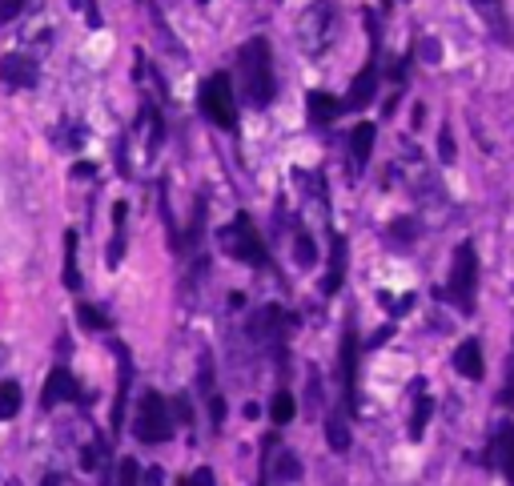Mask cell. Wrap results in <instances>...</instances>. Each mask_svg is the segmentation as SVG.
I'll list each match as a JSON object with an SVG mask.
<instances>
[{
	"label": "cell",
	"mask_w": 514,
	"mask_h": 486,
	"mask_svg": "<svg viewBox=\"0 0 514 486\" xmlns=\"http://www.w3.org/2000/svg\"><path fill=\"white\" fill-rule=\"evenodd\" d=\"M294 410H298V406H294V398H290L286 390H278V394H274V402H270V414H274V422H278V426H286V422L294 418Z\"/></svg>",
	"instance_id": "25"
},
{
	"label": "cell",
	"mask_w": 514,
	"mask_h": 486,
	"mask_svg": "<svg viewBox=\"0 0 514 486\" xmlns=\"http://www.w3.org/2000/svg\"><path fill=\"white\" fill-rule=\"evenodd\" d=\"M21 386L17 382H0V422H9V418H17L21 414Z\"/></svg>",
	"instance_id": "23"
},
{
	"label": "cell",
	"mask_w": 514,
	"mask_h": 486,
	"mask_svg": "<svg viewBox=\"0 0 514 486\" xmlns=\"http://www.w3.org/2000/svg\"><path fill=\"white\" fill-rule=\"evenodd\" d=\"M0 81H5L9 89H37V81H41L37 57H25V53L0 57Z\"/></svg>",
	"instance_id": "7"
},
{
	"label": "cell",
	"mask_w": 514,
	"mask_h": 486,
	"mask_svg": "<svg viewBox=\"0 0 514 486\" xmlns=\"http://www.w3.org/2000/svg\"><path fill=\"white\" fill-rule=\"evenodd\" d=\"M338 41V5L334 0H314L298 21V45L306 49V57L322 61Z\"/></svg>",
	"instance_id": "2"
},
{
	"label": "cell",
	"mask_w": 514,
	"mask_h": 486,
	"mask_svg": "<svg viewBox=\"0 0 514 486\" xmlns=\"http://www.w3.org/2000/svg\"><path fill=\"white\" fill-rule=\"evenodd\" d=\"M466 5L478 13V21L486 25V33H490L494 41H502V45H510V41H514V29H510V13H506V5H502V0H466Z\"/></svg>",
	"instance_id": "8"
},
{
	"label": "cell",
	"mask_w": 514,
	"mask_h": 486,
	"mask_svg": "<svg viewBox=\"0 0 514 486\" xmlns=\"http://www.w3.org/2000/svg\"><path fill=\"white\" fill-rule=\"evenodd\" d=\"M474 290H478V254L470 241H462V246L454 250V262H450V286H446V298L462 310L474 306Z\"/></svg>",
	"instance_id": "5"
},
{
	"label": "cell",
	"mask_w": 514,
	"mask_h": 486,
	"mask_svg": "<svg viewBox=\"0 0 514 486\" xmlns=\"http://www.w3.org/2000/svg\"><path fill=\"white\" fill-rule=\"evenodd\" d=\"M221 246H225L237 262H245V266H266V246H262V237H257L249 213H237L233 225L221 229Z\"/></svg>",
	"instance_id": "6"
},
{
	"label": "cell",
	"mask_w": 514,
	"mask_h": 486,
	"mask_svg": "<svg viewBox=\"0 0 514 486\" xmlns=\"http://www.w3.org/2000/svg\"><path fill=\"white\" fill-rule=\"evenodd\" d=\"M117 482H121V486H141V470H137V462H133V458H121V466H117Z\"/></svg>",
	"instance_id": "27"
},
{
	"label": "cell",
	"mask_w": 514,
	"mask_h": 486,
	"mask_svg": "<svg viewBox=\"0 0 514 486\" xmlns=\"http://www.w3.org/2000/svg\"><path fill=\"white\" fill-rule=\"evenodd\" d=\"M77 314H81V326H85V330H105V326H109L105 310H97V306H81Z\"/></svg>",
	"instance_id": "26"
},
{
	"label": "cell",
	"mask_w": 514,
	"mask_h": 486,
	"mask_svg": "<svg viewBox=\"0 0 514 486\" xmlns=\"http://www.w3.org/2000/svg\"><path fill=\"white\" fill-rule=\"evenodd\" d=\"M73 177H77V181H85V177H97V165H89V161H77V165H73Z\"/></svg>",
	"instance_id": "33"
},
{
	"label": "cell",
	"mask_w": 514,
	"mask_h": 486,
	"mask_svg": "<svg viewBox=\"0 0 514 486\" xmlns=\"http://www.w3.org/2000/svg\"><path fill=\"white\" fill-rule=\"evenodd\" d=\"M125 217H129V205L117 201V205H113V246H109V266H121V258H125Z\"/></svg>",
	"instance_id": "20"
},
{
	"label": "cell",
	"mask_w": 514,
	"mask_h": 486,
	"mask_svg": "<svg viewBox=\"0 0 514 486\" xmlns=\"http://www.w3.org/2000/svg\"><path fill=\"white\" fill-rule=\"evenodd\" d=\"M374 93H378V61H370V65L354 77L350 97H346V109H366V105L374 101Z\"/></svg>",
	"instance_id": "12"
},
{
	"label": "cell",
	"mask_w": 514,
	"mask_h": 486,
	"mask_svg": "<svg viewBox=\"0 0 514 486\" xmlns=\"http://www.w3.org/2000/svg\"><path fill=\"white\" fill-rule=\"evenodd\" d=\"M306 109H310V121L314 125H330V121H338V113L346 109V101H334L330 93H310Z\"/></svg>",
	"instance_id": "17"
},
{
	"label": "cell",
	"mask_w": 514,
	"mask_h": 486,
	"mask_svg": "<svg viewBox=\"0 0 514 486\" xmlns=\"http://www.w3.org/2000/svg\"><path fill=\"white\" fill-rule=\"evenodd\" d=\"M326 434H330V446L342 454L346 446H350V430H346V422H342V414H330L326 418Z\"/></svg>",
	"instance_id": "24"
},
{
	"label": "cell",
	"mask_w": 514,
	"mask_h": 486,
	"mask_svg": "<svg viewBox=\"0 0 514 486\" xmlns=\"http://www.w3.org/2000/svg\"><path fill=\"white\" fill-rule=\"evenodd\" d=\"M41 486H61V478H57V474H45V482H41Z\"/></svg>",
	"instance_id": "35"
},
{
	"label": "cell",
	"mask_w": 514,
	"mask_h": 486,
	"mask_svg": "<svg viewBox=\"0 0 514 486\" xmlns=\"http://www.w3.org/2000/svg\"><path fill=\"white\" fill-rule=\"evenodd\" d=\"M81 466H85V470H101V466H105V442H97V446H85V454H81Z\"/></svg>",
	"instance_id": "29"
},
{
	"label": "cell",
	"mask_w": 514,
	"mask_h": 486,
	"mask_svg": "<svg viewBox=\"0 0 514 486\" xmlns=\"http://www.w3.org/2000/svg\"><path fill=\"white\" fill-rule=\"evenodd\" d=\"M454 370H458L462 378H470V382L482 378V346H478L474 338H466V342L454 350Z\"/></svg>",
	"instance_id": "15"
},
{
	"label": "cell",
	"mask_w": 514,
	"mask_h": 486,
	"mask_svg": "<svg viewBox=\"0 0 514 486\" xmlns=\"http://www.w3.org/2000/svg\"><path fill=\"white\" fill-rule=\"evenodd\" d=\"M266 478H274V482H294V478H302L298 454H290L278 438H266Z\"/></svg>",
	"instance_id": "9"
},
{
	"label": "cell",
	"mask_w": 514,
	"mask_h": 486,
	"mask_svg": "<svg viewBox=\"0 0 514 486\" xmlns=\"http://www.w3.org/2000/svg\"><path fill=\"white\" fill-rule=\"evenodd\" d=\"M342 386H346V398L354 402V386H358V338H354V330H346V338H342Z\"/></svg>",
	"instance_id": "16"
},
{
	"label": "cell",
	"mask_w": 514,
	"mask_h": 486,
	"mask_svg": "<svg viewBox=\"0 0 514 486\" xmlns=\"http://www.w3.org/2000/svg\"><path fill=\"white\" fill-rule=\"evenodd\" d=\"M201 113L217 125V129H225V133H233L237 129V101H233V81L225 77V73H213L205 85H201Z\"/></svg>",
	"instance_id": "4"
},
{
	"label": "cell",
	"mask_w": 514,
	"mask_h": 486,
	"mask_svg": "<svg viewBox=\"0 0 514 486\" xmlns=\"http://www.w3.org/2000/svg\"><path fill=\"white\" fill-rule=\"evenodd\" d=\"M237 81H241V93L253 109H266L274 101L278 81H274V53H270L266 37L245 41V49L237 57Z\"/></svg>",
	"instance_id": "1"
},
{
	"label": "cell",
	"mask_w": 514,
	"mask_h": 486,
	"mask_svg": "<svg viewBox=\"0 0 514 486\" xmlns=\"http://www.w3.org/2000/svg\"><path fill=\"white\" fill-rule=\"evenodd\" d=\"M65 286L81 290V266H77V229L65 233Z\"/></svg>",
	"instance_id": "21"
},
{
	"label": "cell",
	"mask_w": 514,
	"mask_h": 486,
	"mask_svg": "<svg viewBox=\"0 0 514 486\" xmlns=\"http://www.w3.org/2000/svg\"><path fill=\"white\" fill-rule=\"evenodd\" d=\"M374 137H378V129H374L370 121H362V125L354 129V137H350V169H354V173H362V169H366L370 149H374Z\"/></svg>",
	"instance_id": "14"
},
{
	"label": "cell",
	"mask_w": 514,
	"mask_h": 486,
	"mask_svg": "<svg viewBox=\"0 0 514 486\" xmlns=\"http://www.w3.org/2000/svg\"><path fill=\"white\" fill-rule=\"evenodd\" d=\"M29 0H0V25H13L21 13H25Z\"/></svg>",
	"instance_id": "28"
},
{
	"label": "cell",
	"mask_w": 514,
	"mask_h": 486,
	"mask_svg": "<svg viewBox=\"0 0 514 486\" xmlns=\"http://www.w3.org/2000/svg\"><path fill=\"white\" fill-rule=\"evenodd\" d=\"M133 434H137V442H145V446H161V442L173 438V410H169V402H165L157 390H149V394L141 398V410H137V418H133Z\"/></svg>",
	"instance_id": "3"
},
{
	"label": "cell",
	"mask_w": 514,
	"mask_h": 486,
	"mask_svg": "<svg viewBox=\"0 0 514 486\" xmlns=\"http://www.w3.org/2000/svg\"><path fill=\"white\" fill-rule=\"evenodd\" d=\"M294 262L302 270H314L318 266V250H314V237L306 229H294Z\"/></svg>",
	"instance_id": "22"
},
{
	"label": "cell",
	"mask_w": 514,
	"mask_h": 486,
	"mask_svg": "<svg viewBox=\"0 0 514 486\" xmlns=\"http://www.w3.org/2000/svg\"><path fill=\"white\" fill-rule=\"evenodd\" d=\"M430 414H434V398L426 394V382H414V418H410V438H414V442L422 438Z\"/></svg>",
	"instance_id": "18"
},
{
	"label": "cell",
	"mask_w": 514,
	"mask_h": 486,
	"mask_svg": "<svg viewBox=\"0 0 514 486\" xmlns=\"http://www.w3.org/2000/svg\"><path fill=\"white\" fill-rule=\"evenodd\" d=\"M173 418L177 422H189V402L185 398H173Z\"/></svg>",
	"instance_id": "34"
},
{
	"label": "cell",
	"mask_w": 514,
	"mask_h": 486,
	"mask_svg": "<svg viewBox=\"0 0 514 486\" xmlns=\"http://www.w3.org/2000/svg\"><path fill=\"white\" fill-rule=\"evenodd\" d=\"M438 145H442V161H454V137H450V129H442Z\"/></svg>",
	"instance_id": "32"
},
{
	"label": "cell",
	"mask_w": 514,
	"mask_h": 486,
	"mask_svg": "<svg viewBox=\"0 0 514 486\" xmlns=\"http://www.w3.org/2000/svg\"><path fill=\"white\" fill-rule=\"evenodd\" d=\"M346 282V237H334V250H330V274H326V294H338Z\"/></svg>",
	"instance_id": "19"
},
{
	"label": "cell",
	"mask_w": 514,
	"mask_h": 486,
	"mask_svg": "<svg viewBox=\"0 0 514 486\" xmlns=\"http://www.w3.org/2000/svg\"><path fill=\"white\" fill-rule=\"evenodd\" d=\"M77 398H81V386H77V378H73L65 366H57V370L49 374V382H45L41 406H45V410H53L57 402H77Z\"/></svg>",
	"instance_id": "10"
},
{
	"label": "cell",
	"mask_w": 514,
	"mask_h": 486,
	"mask_svg": "<svg viewBox=\"0 0 514 486\" xmlns=\"http://www.w3.org/2000/svg\"><path fill=\"white\" fill-rule=\"evenodd\" d=\"M141 486H165V470H161V466H149V470L141 474Z\"/></svg>",
	"instance_id": "31"
},
{
	"label": "cell",
	"mask_w": 514,
	"mask_h": 486,
	"mask_svg": "<svg viewBox=\"0 0 514 486\" xmlns=\"http://www.w3.org/2000/svg\"><path fill=\"white\" fill-rule=\"evenodd\" d=\"M490 458H494V466H498V470L510 478V486H514V426H502V430L494 434Z\"/></svg>",
	"instance_id": "13"
},
{
	"label": "cell",
	"mask_w": 514,
	"mask_h": 486,
	"mask_svg": "<svg viewBox=\"0 0 514 486\" xmlns=\"http://www.w3.org/2000/svg\"><path fill=\"white\" fill-rule=\"evenodd\" d=\"M282 334H286V314L278 306H266L262 314L253 318V338L266 342L270 350H282Z\"/></svg>",
	"instance_id": "11"
},
{
	"label": "cell",
	"mask_w": 514,
	"mask_h": 486,
	"mask_svg": "<svg viewBox=\"0 0 514 486\" xmlns=\"http://www.w3.org/2000/svg\"><path fill=\"white\" fill-rule=\"evenodd\" d=\"M418 53H422V61H426V65H438V41H430V37H426V41L418 45Z\"/></svg>",
	"instance_id": "30"
}]
</instances>
